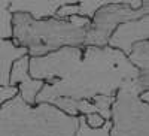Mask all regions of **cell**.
Segmentation results:
<instances>
[{
    "label": "cell",
    "instance_id": "obj_1",
    "mask_svg": "<svg viewBox=\"0 0 149 136\" xmlns=\"http://www.w3.org/2000/svg\"><path fill=\"white\" fill-rule=\"evenodd\" d=\"M127 54L106 46H64L42 57H30V75L45 85L36 102L52 103L94 100L97 96L115 97L127 81L139 76Z\"/></svg>",
    "mask_w": 149,
    "mask_h": 136
},
{
    "label": "cell",
    "instance_id": "obj_2",
    "mask_svg": "<svg viewBox=\"0 0 149 136\" xmlns=\"http://www.w3.org/2000/svg\"><path fill=\"white\" fill-rule=\"evenodd\" d=\"M91 18H34L26 12H15L12 20V41L27 49L30 57H42L64 46H84Z\"/></svg>",
    "mask_w": 149,
    "mask_h": 136
},
{
    "label": "cell",
    "instance_id": "obj_3",
    "mask_svg": "<svg viewBox=\"0 0 149 136\" xmlns=\"http://www.w3.org/2000/svg\"><path fill=\"white\" fill-rule=\"evenodd\" d=\"M79 117L66 114L55 105H29L15 94L0 106V136H74Z\"/></svg>",
    "mask_w": 149,
    "mask_h": 136
},
{
    "label": "cell",
    "instance_id": "obj_4",
    "mask_svg": "<svg viewBox=\"0 0 149 136\" xmlns=\"http://www.w3.org/2000/svg\"><path fill=\"white\" fill-rule=\"evenodd\" d=\"M136 79L127 81L115 96L110 136H149V105L140 100L142 88Z\"/></svg>",
    "mask_w": 149,
    "mask_h": 136
},
{
    "label": "cell",
    "instance_id": "obj_5",
    "mask_svg": "<svg viewBox=\"0 0 149 136\" xmlns=\"http://www.w3.org/2000/svg\"><path fill=\"white\" fill-rule=\"evenodd\" d=\"M145 15H149V0H142L140 8H133L124 3L106 5L98 9L91 18V24L86 30L84 45L106 46L109 45L112 33L119 24L142 18Z\"/></svg>",
    "mask_w": 149,
    "mask_h": 136
},
{
    "label": "cell",
    "instance_id": "obj_6",
    "mask_svg": "<svg viewBox=\"0 0 149 136\" xmlns=\"http://www.w3.org/2000/svg\"><path fill=\"white\" fill-rule=\"evenodd\" d=\"M149 39V15L122 22L115 29L109 39V46L116 48L124 54H130L136 43Z\"/></svg>",
    "mask_w": 149,
    "mask_h": 136
},
{
    "label": "cell",
    "instance_id": "obj_7",
    "mask_svg": "<svg viewBox=\"0 0 149 136\" xmlns=\"http://www.w3.org/2000/svg\"><path fill=\"white\" fill-rule=\"evenodd\" d=\"M9 85L18 88V94L22 97L24 102L29 105H36V97L43 88L45 81L36 79L30 75V55H24L18 58L10 69Z\"/></svg>",
    "mask_w": 149,
    "mask_h": 136
},
{
    "label": "cell",
    "instance_id": "obj_8",
    "mask_svg": "<svg viewBox=\"0 0 149 136\" xmlns=\"http://www.w3.org/2000/svg\"><path fill=\"white\" fill-rule=\"evenodd\" d=\"M69 3H78V0H9V8L14 12H26L34 18H51L57 11Z\"/></svg>",
    "mask_w": 149,
    "mask_h": 136
},
{
    "label": "cell",
    "instance_id": "obj_9",
    "mask_svg": "<svg viewBox=\"0 0 149 136\" xmlns=\"http://www.w3.org/2000/svg\"><path fill=\"white\" fill-rule=\"evenodd\" d=\"M27 55V49L18 46L12 39L0 38V85L8 87L10 78V69L15 61Z\"/></svg>",
    "mask_w": 149,
    "mask_h": 136
},
{
    "label": "cell",
    "instance_id": "obj_10",
    "mask_svg": "<svg viewBox=\"0 0 149 136\" xmlns=\"http://www.w3.org/2000/svg\"><path fill=\"white\" fill-rule=\"evenodd\" d=\"M115 3H124V5H130L133 8H140L142 0H78L79 15L93 18L94 14L100 8L106 5H115Z\"/></svg>",
    "mask_w": 149,
    "mask_h": 136
},
{
    "label": "cell",
    "instance_id": "obj_11",
    "mask_svg": "<svg viewBox=\"0 0 149 136\" xmlns=\"http://www.w3.org/2000/svg\"><path fill=\"white\" fill-rule=\"evenodd\" d=\"M128 58L139 70H149V39L136 43Z\"/></svg>",
    "mask_w": 149,
    "mask_h": 136
},
{
    "label": "cell",
    "instance_id": "obj_12",
    "mask_svg": "<svg viewBox=\"0 0 149 136\" xmlns=\"http://www.w3.org/2000/svg\"><path fill=\"white\" fill-rule=\"evenodd\" d=\"M12 20L14 12L9 8V0H0V38L12 39Z\"/></svg>",
    "mask_w": 149,
    "mask_h": 136
},
{
    "label": "cell",
    "instance_id": "obj_13",
    "mask_svg": "<svg viewBox=\"0 0 149 136\" xmlns=\"http://www.w3.org/2000/svg\"><path fill=\"white\" fill-rule=\"evenodd\" d=\"M110 129H112V121L107 120L102 127L93 129L86 124L85 115H79V126L74 136H110Z\"/></svg>",
    "mask_w": 149,
    "mask_h": 136
},
{
    "label": "cell",
    "instance_id": "obj_14",
    "mask_svg": "<svg viewBox=\"0 0 149 136\" xmlns=\"http://www.w3.org/2000/svg\"><path fill=\"white\" fill-rule=\"evenodd\" d=\"M73 15H79V6H78V3L63 5L57 11V15L55 17H58V18H70Z\"/></svg>",
    "mask_w": 149,
    "mask_h": 136
},
{
    "label": "cell",
    "instance_id": "obj_15",
    "mask_svg": "<svg viewBox=\"0 0 149 136\" xmlns=\"http://www.w3.org/2000/svg\"><path fill=\"white\" fill-rule=\"evenodd\" d=\"M85 120H86V124H88L90 127L93 129H98V127H102L104 123L107 120H104L100 114H97V112H93V114H86L85 115Z\"/></svg>",
    "mask_w": 149,
    "mask_h": 136
},
{
    "label": "cell",
    "instance_id": "obj_16",
    "mask_svg": "<svg viewBox=\"0 0 149 136\" xmlns=\"http://www.w3.org/2000/svg\"><path fill=\"white\" fill-rule=\"evenodd\" d=\"M15 94H18V88L8 85V87H2L0 85V106H2L6 100H9L10 97H14Z\"/></svg>",
    "mask_w": 149,
    "mask_h": 136
},
{
    "label": "cell",
    "instance_id": "obj_17",
    "mask_svg": "<svg viewBox=\"0 0 149 136\" xmlns=\"http://www.w3.org/2000/svg\"><path fill=\"white\" fill-rule=\"evenodd\" d=\"M137 84L139 87L142 88V91L149 88V70H140L139 72V76H137Z\"/></svg>",
    "mask_w": 149,
    "mask_h": 136
},
{
    "label": "cell",
    "instance_id": "obj_18",
    "mask_svg": "<svg viewBox=\"0 0 149 136\" xmlns=\"http://www.w3.org/2000/svg\"><path fill=\"white\" fill-rule=\"evenodd\" d=\"M140 100H143L145 103H148V105H149V88L140 93Z\"/></svg>",
    "mask_w": 149,
    "mask_h": 136
}]
</instances>
